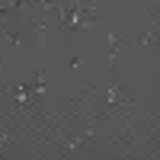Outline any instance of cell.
Here are the masks:
<instances>
[{
    "label": "cell",
    "instance_id": "6da1fadb",
    "mask_svg": "<svg viewBox=\"0 0 160 160\" xmlns=\"http://www.w3.org/2000/svg\"><path fill=\"white\" fill-rule=\"evenodd\" d=\"M131 99H138V96H135V87L128 80H109L106 90H96V106H93L90 118L93 122H102V118H109L115 109H122Z\"/></svg>",
    "mask_w": 160,
    "mask_h": 160
},
{
    "label": "cell",
    "instance_id": "7a4b0ae2",
    "mask_svg": "<svg viewBox=\"0 0 160 160\" xmlns=\"http://www.w3.org/2000/svg\"><path fill=\"white\" fill-rule=\"evenodd\" d=\"M22 29H26L29 42H32L38 51H45L48 42H51V38H55V32H58V22L51 19V13L38 10V13H29V16L22 19Z\"/></svg>",
    "mask_w": 160,
    "mask_h": 160
},
{
    "label": "cell",
    "instance_id": "3957f363",
    "mask_svg": "<svg viewBox=\"0 0 160 160\" xmlns=\"http://www.w3.org/2000/svg\"><path fill=\"white\" fill-rule=\"evenodd\" d=\"M157 35H160V29H157V0L151 3V10H148V19H144V29H141V35H138V45L141 48H157Z\"/></svg>",
    "mask_w": 160,
    "mask_h": 160
},
{
    "label": "cell",
    "instance_id": "277c9868",
    "mask_svg": "<svg viewBox=\"0 0 160 160\" xmlns=\"http://www.w3.org/2000/svg\"><path fill=\"white\" fill-rule=\"evenodd\" d=\"M118 48H122V38L109 32V71H115V64H118Z\"/></svg>",
    "mask_w": 160,
    "mask_h": 160
},
{
    "label": "cell",
    "instance_id": "5b68a950",
    "mask_svg": "<svg viewBox=\"0 0 160 160\" xmlns=\"http://www.w3.org/2000/svg\"><path fill=\"white\" fill-rule=\"evenodd\" d=\"M7 26H10V22H7V10H0V35H3Z\"/></svg>",
    "mask_w": 160,
    "mask_h": 160
}]
</instances>
